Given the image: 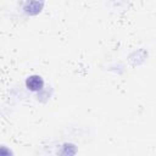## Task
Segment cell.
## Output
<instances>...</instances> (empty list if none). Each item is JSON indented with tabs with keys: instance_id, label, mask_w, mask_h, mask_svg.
<instances>
[{
	"instance_id": "obj_1",
	"label": "cell",
	"mask_w": 156,
	"mask_h": 156,
	"mask_svg": "<svg viewBox=\"0 0 156 156\" xmlns=\"http://www.w3.org/2000/svg\"><path fill=\"white\" fill-rule=\"evenodd\" d=\"M26 87L30 91H39L44 87V80H43V78L40 76L33 74V76H29L26 79Z\"/></svg>"
},
{
	"instance_id": "obj_2",
	"label": "cell",
	"mask_w": 156,
	"mask_h": 156,
	"mask_svg": "<svg viewBox=\"0 0 156 156\" xmlns=\"http://www.w3.org/2000/svg\"><path fill=\"white\" fill-rule=\"evenodd\" d=\"M73 147H74V145H73V144H65V145H63V147H62L61 156H66V155H68V156H74V154H76L77 149L72 150Z\"/></svg>"
}]
</instances>
